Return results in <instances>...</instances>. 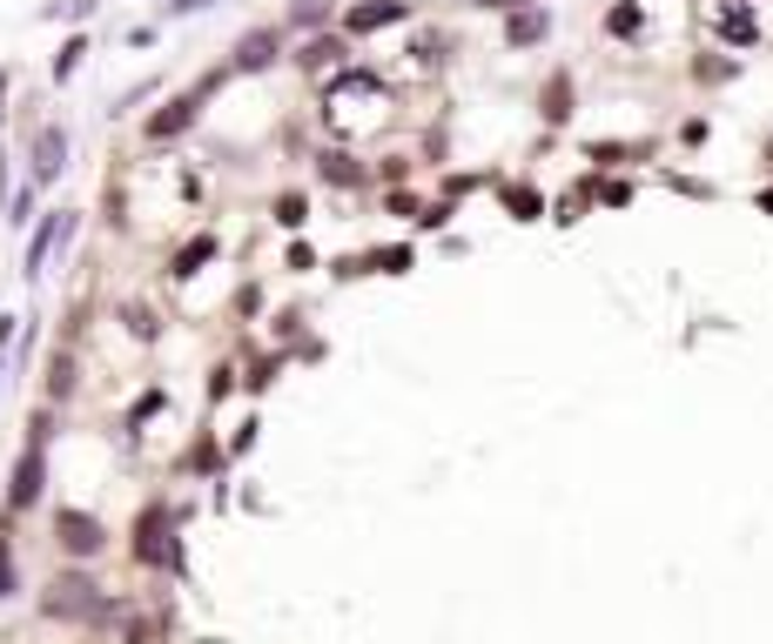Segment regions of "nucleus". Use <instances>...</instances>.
I'll use <instances>...</instances> for the list:
<instances>
[{"label":"nucleus","mask_w":773,"mask_h":644,"mask_svg":"<svg viewBox=\"0 0 773 644\" xmlns=\"http://www.w3.org/2000/svg\"><path fill=\"white\" fill-rule=\"evenodd\" d=\"M54 410L61 403H41L34 410V423H27V443H21V457H14V470H8V517H27L34 504H41V491H48V430H54Z\"/></svg>","instance_id":"1"},{"label":"nucleus","mask_w":773,"mask_h":644,"mask_svg":"<svg viewBox=\"0 0 773 644\" xmlns=\"http://www.w3.org/2000/svg\"><path fill=\"white\" fill-rule=\"evenodd\" d=\"M229 74H236V67L222 61V67H209V74H203V81H196V88H188V95H169L162 108H155V114L142 121V141H148V148H169V141H182V135H188V128H196V121H203V101H209V95L222 88Z\"/></svg>","instance_id":"2"},{"label":"nucleus","mask_w":773,"mask_h":644,"mask_svg":"<svg viewBox=\"0 0 773 644\" xmlns=\"http://www.w3.org/2000/svg\"><path fill=\"white\" fill-rule=\"evenodd\" d=\"M351 54H357V40L351 34H330V27H317V34H303V48L290 54V67L296 74H309V81H323V74H336V67H351Z\"/></svg>","instance_id":"3"},{"label":"nucleus","mask_w":773,"mask_h":644,"mask_svg":"<svg viewBox=\"0 0 773 644\" xmlns=\"http://www.w3.org/2000/svg\"><path fill=\"white\" fill-rule=\"evenodd\" d=\"M74 228H82V215H68V209H48V215H41V228L27 235L21 275H27V282H41V275H48V256H54V249H68V242H74Z\"/></svg>","instance_id":"4"},{"label":"nucleus","mask_w":773,"mask_h":644,"mask_svg":"<svg viewBox=\"0 0 773 644\" xmlns=\"http://www.w3.org/2000/svg\"><path fill=\"white\" fill-rule=\"evenodd\" d=\"M410 14H417L410 0H351V8H336V27L351 34V40H370L383 27H404Z\"/></svg>","instance_id":"5"},{"label":"nucleus","mask_w":773,"mask_h":644,"mask_svg":"<svg viewBox=\"0 0 773 644\" xmlns=\"http://www.w3.org/2000/svg\"><path fill=\"white\" fill-rule=\"evenodd\" d=\"M290 61V27H249L236 40V54H229V67L236 74H269V67H283Z\"/></svg>","instance_id":"6"},{"label":"nucleus","mask_w":773,"mask_h":644,"mask_svg":"<svg viewBox=\"0 0 773 644\" xmlns=\"http://www.w3.org/2000/svg\"><path fill=\"white\" fill-rule=\"evenodd\" d=\"M68 148H74L68 128H61V121H48V128L34 135V148H27V182H34V188H48V182L68 169Z\"/></svg>","instance_id":"7"},{"label":"nucleus","mask_w":773,"mask_h":644,"mask_svg":"<svg viewBox=\"0 0 773 644\" xmlns=\"http://www.w3.org/2000/svg\"><path fill=\"white\" fill-rule=\"evenodd\" d=\"M54 544H61L68 557H95V550L108 544V531H101L88 510H61V517H54Z\"/></svg>","instance_id":"8"},{"label":"nucleus","mask_w":773,"mask_h":644,"mask_svg":"<svg viewBox=\"0 0 773 644\" xmlns=\"http://www.w3.org/2000/svg\"><path fill=\"white\" fill-rule=\"evenodd\" d=\"M538 40H552V8L545 0H531V8H512L505 14V48H538Z\"/></svg>","instance_id":"9"},{"label":"nucleus","mask_w":773,"mask_h":644,"mask_svg":"<svg viewBox=\"0 0 773 644\" xmlns=\"http://www.w3.org/2000/svg\"><path fill=\"white\" fill-rule=\"evenodd\" d=\"M169 504H148L135 517V564H169Z\"/></svg>","instance_id":"10"},{"label":"nucleus","mask_w":773,"mask_h":644,"mask_svg":"<svg viewBox=\"0 0 773 644\" xmlns=\"http://www.w3.org/2000/svg\"><path fill=\"white\" fill-rule=\"evenodd\" d=\"M317 182H330V188H364V182H377V175L364 169L351 148H323V154H317Z\"/></svg>","instance_id":"11"},{"label":"nucleus","mask_w":773,"mask_h":644,"mask_svg":"<svg viewBox=\"0 0 773 644\" xmlns=\"http://www.w3.org/2000/svg\"><path fill=\"white\" fill-rule=\"evenodd\" d=\"M572 108H578V95H572V67H552V81L538 88V114H545L552 128H565Z\"/></svg>","instance_id":"12"},{"label":"nucleus","mask_w":773,"mask_h":644,"mask_svg":"<svg viewBox=\"0 0 773 644\" xmlns=\"http://www.w3.org/2000/svg\"><path fill=\"white\" fill-rule=\"evenodd\" d=\"M209 256H216V235H209V228H203V235H188L182 249L169 256V282H188V275H203V262H209Z\"/></svg>","instance_id":"13"},{"label":"nucleus","mask_w":773,"mask_h":644,"mask_svg":"<svg viewBox=\"0 0 773 644\" xmlns=\"http://www.w3.org/2000/svg\"><path fill=\"white\" fill-rule=\"evenodd\" d=\"M605 34L612 40H639L646 34V8H639V0H612V8H605Z\"/></svg>","instance_id":"14"},{"label":"nucleus","mask_w":773,"mask_h":644,"mask_svg":"<svg viewBox=\"0 0 773 644\" xmlns=\"http://www.w3.org/2000/svg\"><path fill=\"white\" fill-rule=\"evenodd\" d=\"M74 376H82L74 349H54V356H48V403H68V396H74Z\"/></svg>","instance_id":"15"},{"label":"nucleus","mask_w":773,"mask_h":644,"mask_svg":"<svg viewBox=\"0 0 773 644\" xmlns=\"http://www.w3.org/2000/svg\"><path fill=\"white\" fill-rule=\"evenodd\" d=\"M336 21V0H296V8H290V34H317V27H330Z\"/></svg>","instance_id":"16"},{"label":"nucleus","mask_w":773,"mask_h":644,"mask_svg":"<svg viewBox=\"0 0 773 644\" xmlns=\"http://www.w3.org/2000/svg\"><path fill=\"white\" fill-rule=\"evenodd\" d=\"M269 215H277V228L303 235V222H309V195H303V188H283L277 201H269Z\"/></svg>","instance_id":"17"},{"label":"nucleus","mask_w":773,"mask_h":644,"mask_svg":"<svg viewBox=\"0 0 773 644\" xmlns=\"http://www.w3.org/2000/svg\"><path fill=\"white\" fill-rule=\"evenodd\" d=\"M82 61H88V34H68V40H61V54H54V67H48V74H54V88H68V81L82 74Z\"/></svg>","instance_id":"18"},{"label":"nucleus","mask_w":773,"mask_h":644,"mask_svg":"<svg viewBox=\"0 0 773 644\" xmlns=\"http://www.w3.org/2000/svg\"><path fill=\"white\" fill-rule=\"evenodd\" d=\"M713 27H720L726 40H740V48H753V40H760V21H753L747 8H720V14H713Z\"/></svg>","instance_id":"19"},{"label":"nucleus","mask_w":773,"mask_h":644,"mask_svg":"<svg viewBox=\"0 0 773 644\" xmlns=\"http://www.w3.org/2000/svg\"><path fill=\"white\" fill-rule=\"evenodd\" d=\"M646 154H652L646 141H633V148H626V141H592V161H599V169H626V161H646Z\"/></svg>","instance_id":"20"},{"label":"nucleus","mask_w":773,"mask_h":644,"mask_svg":"<svg viewBox=\"0 0 773 644\" xmlns=\"http://www.w3.org/2000/svg\"><path fill=\"white\" fill-rule=\"evenodd\" d=\"M14 591V517L0 510V597Z\"/></svg>","instance_id":"21"},{"label":"nucleus","mask_w":773,"mask_h":644,"mask_svg":"<svg viewBox=\"0 0 773 644\" xmlns=\"http://www.w3.org/2000/svg\"><path fill=\"white\" fill-rule=\"evenodd\" d=\"M277 376H283V356H256V362H249V376H243V389H249V396H262Z\"/></svg>","instance_id":"22"},{"label":"nucleus","mask_w":773,"mask_h":644,"mask_svg":"<svg viewBox=\"0 0 773 644\" xmlns=\"http://www.w3.org/2000/svg\"><path fill=\"white\" fill-rule=\"evenodd\" d=\"M505 209H512L518 222H538V209H545V201H538V188H525V182H518V188H505Z\"/></svg>","instance_id":"23"},{"label":"nucleus","mask_w":773,"mask_h":644,"mask_svg":"<svg viewBox=\"0 0 773 644\" xmlns=\"http://www.w3.org/2000/svg\"><path fill=\"white\" fill-rule=\"evenodd\" d=\"M236 376H243L236 362H216V370H209V396H216V403H222V396H236V389H243Z\"/></svg>","instance_id":"24"},{"label":"nucleus","mask_w":773,"mask_h":644,"mask_svg":"<svg viewBox=\"0 0 773 644\" xmlns=\"http://www.w3.org/2000/svg\"><path fill=\"white\" fill-rule=\"evenodd\" d=\"M27 209H34V182H21V188H14V201H8V228H27V222H34Z\"/></svg>","instance_id":"25"},{"label":"nucleus","mask_w":773,"mask_h":644,"mask_svg":"<svg viewBox=\"0 0 773 644\" xmlns=\"http://www.w3.org/2000/svg\"><path fill=\"white\" fill-rule=\"evenodd\" d=\"M283 269H290V275H303V269H317V249H309V242H290V256H283Z\"/></svg>","instance_id":"26"},{"label":"nucleus","mask_w":773,"mask_h":644,"mask_svg":"<svg viewBox=\"0 0 773 644\" xmlns=\"http://www.w3.org/2000/svg\"><path fill=\"white\" fill-rule=\"evenodd\" d=\"M410 222H417V228H444V222H451V201H431V209H417Z\"/></svg>","instance_id":"27"},{"label":"nucleus","mask_w":773,"mask_h":644,"mask_svg":"<svg viewBox=\"0 0 773 644\" xmlns=\"http://www.w3.org/2000/svg\"><path fill=\"white\" fill-rule=\"evenodd\" d=\"M599 201H605V209H626V201H633V182H605Z\"/></svg>","instance_id":"28"},{"label":"nucleus","mask_w":773,"mask_h":644,"mask_svg":"<svg viewBox=\"0 0 773 644\" xmlns=\"http://www.w3.org/2000/svg\"><path fill=\"white\" fill-rule=\"evenodd\" d=\"M692 74L700 81H733V61H692Z\"/></svg>","instance_id":"29"},{"label":"nucleus","mask_w":773,"mask_h":644,"mask_svg":"<svg viewBox=\"0 0 773 644\" xmlns=\"http://www.w3.org/2000/svg\"><path fill=\"white\" fill-rule=\"evenodd\" d=\"M464 8H478V14H512V8H531V0H464Z\"/></svg>","instance_id":"30"},{"label":"nucleus","mask_w":773,"mask_h":644,"mask_svg":"<svg viewBox=\"0 0 773 644\" xmlns=\"http://www.w3.org/2000/svg\"><path fill=\"white\" fill-rule=\"evenodd\" d=\"M209 0H169V21H188V14H203Z\"/></svg>","instance_id":"31"},{"label":"nucleus","mask_w":773,"mask_h":644,"mask_svg":"<svg viewBox=\"0 0 773 644\" xmlns=\"http://www.w3.org/2000/svg\"><path fill=\"white\" fill-rule=\"evenodd\" d=\"M256 302H262V289L249 282V289H236V315H256Z\"/></svg>","instance_id":"32"},{"label":"nucleus","mask_w":773,"mask_h":644,"mask_svg":"<svg viewBox=\"0 0 773 644\" xmlns=\"http://www.w3.org/2000/svg\"><path fill=\"white\" fill-rule=\"evenodd\" d=\"M14 330H21V315H0V356H8V343H14Z\"/></svg>","instance_id":"33"}]
</instances>
